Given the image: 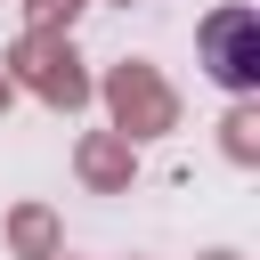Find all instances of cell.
<instances>
[{
	"instance_id": "obj_4",
	"label": "cell",
	"mask_w": 260,
	"mask_h": 260,
	"mask_svg": "<svg viewBox=\"0 0 260 260\" xmlns=\"http://www.w3.org/2000/svg\"><path fill=\"white\" fill-rule=\"evenodd\" d=\"M73 179H81L89 195H130V179H138V146L114 138V130H81V138H73Z\"/></svg>"
},
{
	"instance_id": "obj_6",
	"label": "cell",
	"mask_w": 260,
	"mask_h": 260,
	"mask_svg": "<svg viewBox=\"0 0 260 260\" xmlns=\"http://www.w3.org/2000/svg\"><path fill=\"white\" fill-rule=\"evenodd\" d=\"M219 154H228L236 171H260V106H252V98H236V106L219 114Z\"/></svg>"
},
{
	"instance_id": "obj_10",
	"label": "cell",
	"mask_w": 260,
	"mask_h": 260,
	"mask_svg": "<svg viewBox=\"0 0 260 260\" xmlns=\"http://www.w3.org/2000/svg\"><path fill=\"white\" fill-rule=\"evenodd\" d=\"M57 260H73V252H57Z\"/></svg>"
},
{
	"instance_id": "obj_8",
	"label": "cell",
	"mask_w": 260,
	"mask_h": 260,
	"mask_svg": "<svg viewBox=\"0 0 260 260\" xmlns=\"http://www.w3.org/2000/svg\"><path fill=\"white\" fill-rule=\"evenodd\" d=\"M195 260H244V252H236V244H211V252H195Z\"/></svg>"
},
{
	"instance_id": "obj_9",
	"label": "cell",
	"mask_w": 260,
	"mask_h": 260,
	"mask_svg": "<svg viewBox=\"0 0 260 260\" xmlns=\"http://www.w3.org/2000/svg\"><path fill=\"white\" fill-rule=\"evenodd\" d=\"M8 106H16V89H8V73H0V114H8Z\"/></svg>"
},
{
	"instance_id": "obj_11",
	"label": "cell",
	"mask_w": 260,
	"mask_h": 260,
	"mask_svg": "<svg viewBox=\"0 0 260 260\" xmlns=\"http://www.w3.org/2000/svg\"><path fill=\"white\" fill-rule=\"evenodd\" d=\"M122 8H130V0H122Z\"/></svg>"
},
{
	"instance_id": "obj_5",
	"label": "cell",
	"mask_w": 260,
	"mask_h": 260,
	"mask_svg": "<svg viewBox=\"0 0 260 260\" xmlns=\"http://www.w3.org/2000/svg\"><path fill=\"white\" fill-rule=\"evenodd\" d=\"M0 236H8V252H16V260H57V252H65V219H57L49 203H32V195H24V203H8Z\"/></svg>"
},
{
	"instance_id": "obj_1",
	"label": "cell",
	"mask_w": 260,
	"mask_h": 260,
	"mask_svg": "<svg viewBox=\"0 0 260 260\" xmlns=\"http://www.w3.org/2000/svg\"><path fill=\"white\" fill-rule=\"evenodd\" d=\"M0 73H8V89L41 98L49 114H81V106L98 98V73H89V57L73 49V32H32V24H24V32L8 41Z\"/></svg>"
},
{
	"instance_id": "obj_3",
	"label": "cell",
	"mask_w": 260,
	"mask_h": 260,
	"mask_svg": "<svg viewBox=\"0 0 260 260\" xmlns=\"http://www.w3.org/2000/svg\"><path fill=\"white\" fill-rule=\"evenodd\" d=\"M195 49H203V73L228 98H260V8L252 0H219L195 24Z\"/></svg>"
},
{
	"instance_id": "obj_2",
	"label": "cell",
	"mask_w": 260,
	"mask_h": 260,
	"mask_svg": "<svg viewBox=\"0 0 260 260\" xmlns=\"http://www.w3.org/2000/svg\"><path fill=\"white\" fill-rule=\"evenodd\" d=\"M98 106H106V130L130 138V146L179 130V89L162 81L154 57H122V65H106V73H98Z\"/></svg>"
},
{
	"instance_id": "obj_7",
	"label": "cell",
	"mask_w": 260,
	"mask_h": 260,
	"mask_svg": "<svg viewBox=\"0 0 260 260\" xmlns=\"http://www.w3.org/2000/svg\"><path fill=\"white\" fill-rule=\"evenodd\" d=\"M81 8H89V0H24V24H32V32H73Z\"/></svg>"
}]
</instances>
